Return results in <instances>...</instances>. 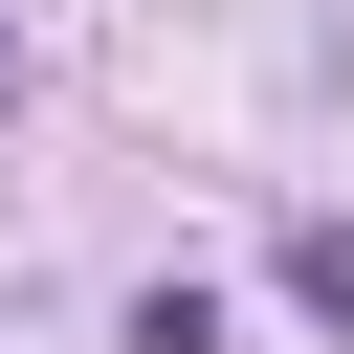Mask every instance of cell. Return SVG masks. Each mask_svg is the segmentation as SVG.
Masks as SVG:
<instances>
[{"instance_id": "1", "label": "cell", "mask_w": 354, "mask_h": 354, "mask_svg": "<svg viewBox=\"0 0 354 354\" xmlns=\"http://www.w3.org/2000/svg\"><path fill=\"white\" fill-rule=\"evenodd\" d=\"M288 310H310V332H354V221H288Z\"/></svg>"}]
</instances>
